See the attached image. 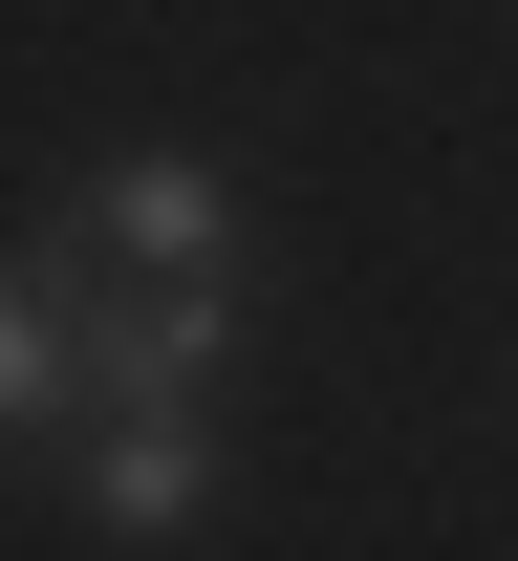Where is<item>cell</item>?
<instances>
[{
    "instance_id": "1",
    "label": "cell",
    "mask_w": 518,
    "mask_h": 561,
    "mask_svg": "<svg viewBox=\"0 0 518 561\" xmlns=\"http://www.w3.org/2000/svg\"><path fill=\"white\" fill-rule=\"evenodd\" d=\"M22 280H44V260H22ZM44 324H66V389L130 432V411H195V389H217L238 280H44Z\"/></svg>"
},
{
    "instance_id": "4",
    "label": "cell",
    "mask_w": 518,
    "mask_h": 561,
    "mask_svg": "<svg viewBox=\"0 0 518 561\" xmlns=\"http://www.w3.org/2000/svg\"><path fill=\"white\" fill-rule=\"evenodd\" d=\"M44 389H66V324H44V280H22V260H0V432H22V411H44Z\"/></svg>"
},
{
    "instance_id": "2",
    "label": "cell",
    "mask_w": 518,
    "mask_h": 561,
    "mask_svg": "<svg viewBox=\"0 0 518 561\" xmlns=\"http://www.w3.org/2000/svg\"><path fill=\"white\" fill-rule=\"evenodd\" d=\"M44 280H238V195L195 151H130V173H87L44 216Z\"/></svg>"
},
{
    "instance_id": "3",
    "label": "cell",
    "mask_w": 518,
    "mask_h": 561,
    "mask_svg": "<svg viewBox=\"0 0 518 561\" xmlns=\"http://www.w3.org/2000/svg\"><path fill=\"white\" fill-rule=\"evenodd\" d=\"M87 518H108V540H195V518H217V432H195V411H130L108 454H87Z\"/></svg>"
}]
</instances>
